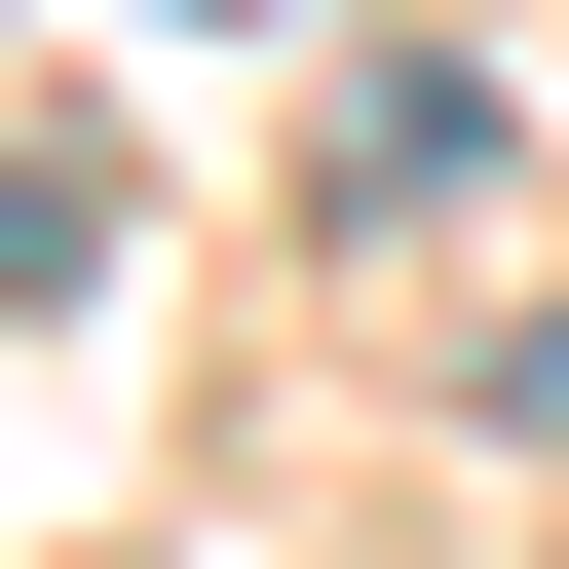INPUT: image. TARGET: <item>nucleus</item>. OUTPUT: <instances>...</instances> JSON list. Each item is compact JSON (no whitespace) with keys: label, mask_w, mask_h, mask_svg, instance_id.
I'll use <instances>...</instances> for the list:
<instances>
[{"label":"nucleus","mask_w":569,"mask_h":569,"mask_svg":"<svg viewBox=\"0 0 569 569\" xmlns=\"http://www.w3.org/2000/svg\"><path fill=\"white\" fill-rule=\"evenodd\" d=\"M77 266H114V152H77V114H0V305H77Z\"/></svg>","instance_id":"obj_1"},{"label":"nucleus","mask_w":569,"mask_h":569,"mask_svg":"<svg viewBox=\"0 0 569 569\" xmlns=\"http://www.w3.org/2000/svg\"><path fill=\"white\" fill-rule=\"evenodd\" d=\"M493 418H531V456H569V305H531V342H493Z\"/></svg>","instance_id":"obj_2"}]
</instances>
